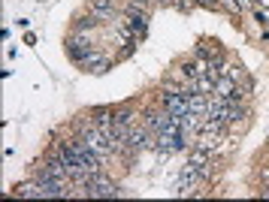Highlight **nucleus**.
Wrapping results in <instances>:
<instances>
[{
	"mask_svg": "<svg viewBox=\"0 0 269 202\" xmlns=\"http://www.w3.org/2000/svg\"><path fill=\"white\" fill-rule=\"evenodd\" d=\"M163 76H169V78H175V82H182V84H188V88L194 90V82H197L200 70H197V60H194L191 52H188V54H175V58L169 60V66L163 70Z\"/></svg>",
	"mask_w": 269,
	"mask_h": 202,
	"instance_id": "nucleus-2",
	"label": "nucleus"
},
{
	"mask_svg": "<svg viewBox=\"0 0 269 202\" xmlns=\"http://www.w3.org/2000/svg\"><path fill=\"white\" fill-rule=\"evenodd\" d=\"M172 10H175L178 16H191V12H197V4H194V0H175Z\"/></svg>",
	"mask_w": 269,
	"mask_h": 202,
	"instance_id": "nucleus-14",
	"label": "nucleus"
},
{
	"mask_svg": "<svg viewBox=\"0 0 269 202\" xmlns=\"http://www.w3.org/2000/svg\"><path fill=\"white\" fill-rule=\"evenodd\" d=\"M221 76H230L233 82H239V84H242V82H245L251 72H248V66H245L239 58H233V54H230V58H227V64L221 66Z\"/></svg>",
	"mask_w": 269,
	"mask_h": 202,
	"instance_id": "nucleus-10",
	"label": "nucleus"
},
{
	"mask_svg": "<svg viewBox=\"0 0 269 202\" xmlns=\"http://www.w3.org/2000/svg\"><path fill=\"white\" fill-rule=\"evenodd\" d=\"M266 54H269V52H266Z\"/></svg>",
	"mask_w": 269,
	"mask_h": 202,
	"instance_id": "nucleus-19",
	"label": "nucleus"
},
{
	"mask_svg": "<svg viewBox=\"0 0 269 202\" xmlns=\"http://www.w3.org/2000/svg\"><path fill=\"white\" fill-rule=\"evenodd\" d=\"M254 42H257V46H269V28H260L257 36H254Z\"/></svg>",
	"mask_w": 269,
	"mask_h": 202,
	"instance_id": "nucleus-16",
	"label": "nucleus"
},
{
	"mask_svg": "<svg viewBox=\"0 0 269 202\" xmlns=\"http://www.w3.org/2000/svg\"><path fill=\"white\" fill-rule=\"evenodd\" d=\"M191 58L194 60H209L212 66H224L227 64V58H230V48L218 40V36H209V34H200L197 36V42L191 46Z\"/></svg>",
	"mask_w": 269,
	"mask_h": 202,
	"instance_id": "nucleus-1",
	"label": "nucleus"
},
{
	"mask_svg": "<svg viewBox=\"0 0 269 202\" xmlns=\"http://www.w3.org/2000/svg\"><path fill=\"white\" fill-rule=\"evenodd\" d=\"M215 82L218 78H212V76H197V82H194V90H200V94H215Z\"/></svg>",
	"mask_w": 269,
	"mask_h": 202,
	"instance_id": "nucleus-13",
	"label": "nucleus"
},
{
	"mask_svg": "<svg viewBox=\"0 0 269 202\" xmlns=\"http://www.w3.org/2000/svg\"><path fill=\"white\" fill-rule=\"evenodd\" d=\"M151 16L154 12H121V22H124V28L133 36H139L145 42L148 40V30H151Z\"/></svg>",
	"mask_w": 269,
	"mask_h": 202,
	"instance_id": "nucleus-8",
	"label": "nucleus"
},
{
	"mask_svg": "<svg viewBox=\"0 0 269 202\" xmlns=\"http://www.w3.org/2000/svg\"><path fill=\"white\" fill-rule=\"evenodd\" d=\"M22 42H25V46H37V34H34V30H25Z\"/></svg>",
	"mask_w": 269,
	"mask_h": 202,
	"instance_id": "nucleus-17",
	"label": "nucleus"
},
{
	"mask_svg": "<svg viewBox=\"0 0 269 202\" xmlns=\"http://www.w3.org/2000/svg\"><path fill=\"white\" fill-rule=\"evenodd\" d=\"M118 64H121V58L112 52V54H106L103 60H97L94 66H88V70H85V76H97V78H100V76H109V72H112Z\"/></svg>",
	"mask_w": 269,
	"mask_h": 202,
	"instance_id": "nucleus-11",
	"label": "nucleus"
},
{
	"mask_svg": "<svg viewBox=\"0 0 269 202\" xmlns=\"http://www.w3.org/2000/svg\"><path fill=\"white\" fill-rule=\"evenodd\" d=\"M242 90H245L248 96H254V90H257V78H254V72H251V76L242 82Z\"/></svg>",
	"mask_w": 269,
	"mask_h": 202,
	"instance_id": "nucleus-15",
	"label": "nucleus"
},
{
	"mask_svg": "<svg viewBox=\"0 0 269 202\" xmlns=\"http://www.w3.org/2000/svg\"><path fill=\"white\" fill-rule=\"evenodd\" d=\"M142 118V96H127L121 103H115V121L118 124H127V127H136Z\"/></svg>",
	"mask_w": 269,
	"mask_h": 202,
	"instance_id": "nucleus-6",
	"label": "nucleus"
},
{
	"mask_svg": "<svg viewBox=\"0 0 269 202\" xmlns=\"http://www.w3.org/2000/svg\"><path fill=\"white\" fill-rule=\"evenodd\" d=\"M67 30H76V34H85V36H94V40H103V34H106V24L103 22H97L88 10H76L73 16H70V22H67ZM106 42V40H103Z\"/></svg>",
	"mask_w": 269,
	"mask_h": 202,
	"instance_id": "nucleus-3",
	"label": "nucleus"
},
{
	"mask_svg": "<svg viewBox=\"0 0 269 202\" xmlns=\"http://www.w3.org/2000/svg\"><path fill=\"white\" fill-rule=\"evenodd\" d=\"M7 199H46V190H43V184L37 181V178H22V181H16L10 190H7Z\"/></svg>",
	"mask_w": 269,
	"mask_h": 202,
	"instance_id": "nucleus-7",
	"label": "nucleus"
},
{
	"mask_svg": "<svg viewBox=\"0 0 269 202\" xmlns=\"http://www.w3.org/2000/svg\"><path fill=\"white\" fill-rule=\"evenodd\" d=\"M154 4H157V10H172L175 0H154Z\"/></svg>",
	"mask_w": 269,
	"mask_h": 202,
	"instance_id": "nucleus-18",
	"label": "nucleus"
},
{
	"mask_svg": "<svg viewBox=\"0 0 269 202\" xmlns=\"http://www.w3.org/2000/svg\"><path fill=\"white\" fill-rule=\"evenodd\" d=\"M148 96L154 100V103H160L169 115H188V112H191L188 96H182V94H169V90H163V88H157V84L148 90Z\"/></svg>",
	"mask_w": 269,
	"mask_h": 202,
	"instance_id": "nucleus-5",
	"label": "nucleus"
},
{
	"mask_svg": "<svg viewBox=\"0 0 269 202\" xmlns=\"http://www.w3.org/2000/svg\"><path fill=\"white\" fill-rule=\"evenodd\" d=\"M188 106H191V112H194V115H203V118H206V109H209V94L194 90V94L188 96Z\"/></svg>",
	"mask_w": 269,
	"mask_h": 202,
	"instance_id": "nucleus-12",
	"label": "nucleus"
},
{
	"mask_svg": "<svg viewBox=\"0 0 269 202\" xmlns=\"http://www.w3.org/2000/svg\"><path fill=\"white\" fill-rule=\"evenodd\" d=\"M88 118H91L103 133L115 124V103H100V106H88V109H82Z\"/></svg>",
	"mask_w": 269,
	"mask_h": 202,
	"instance_id": "nucleus-9",
	"label": "nucleus"
},
{
	"mask_svg": "<svg viewBox=\"0 0 269 202\" xmlns=\"http://www.w3.org/2000/svg\"><path fill=\"white\" fill-rule=\"evenodd\" d=\"M82 10H88L103 24H115L121 18V0H82Z\"/></svg>",
	"mask_w": 269,
	"mask_h": 202,
	"instance_id": "nucleus-4",
	"label": "nucleus"
}]
</instances>
